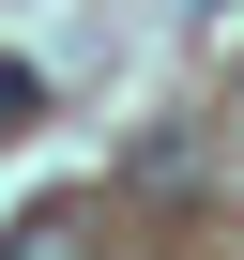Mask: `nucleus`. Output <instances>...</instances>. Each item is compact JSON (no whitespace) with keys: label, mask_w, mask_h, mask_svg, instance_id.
I'll return each instance as SVG.
<instances>
[{"label":"nucleus","mask_w":244,"mask_h":260,"mask_svg":"<svg viewBox=\"0 0 244 260\" xmlns=\"http://www.w3.org/2000/svg\"><path fill=\"white\" fill-rule=\"evenodd\" d=\"M0 260H92V214L76 199H31L16 230H0Z\"/></svg>","instance_id":"f257e3e1"},{"label":"nucleus","mask_w":244,"mask_h":260,"mask_svg":"<svg viewBox=\"0 0 244 260\" xmlns=\"http://www.w3.org/2000/svg\"><path fill=\"white\" fill-rule=\"evenodd\" d=\"M31 107H46V77H31V61H0V122H31Z\"/></svg>","instance_id":"f03ea898"}]
</instances>
